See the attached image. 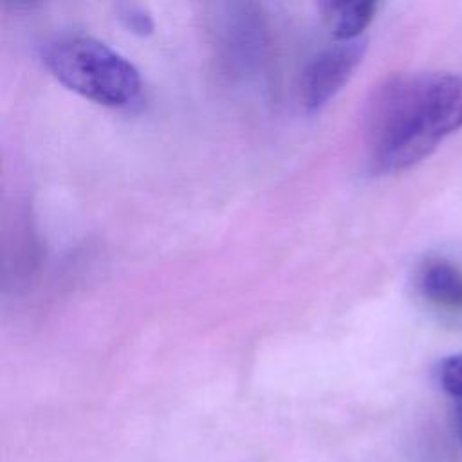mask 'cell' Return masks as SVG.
Returning a JSON list of instances; mask_svg holds the SVG:
<instances>
[{
    "instance_id": "52a82bcc",
    "label": "cell",
    "mask_w": 462,
    "mask_h": 462,
    "mask_svg": "<svg viewBox=\"0 0 462 462\" xmlns=\"http://www.w3.org/2000/svg\"><path fill=\"white\" fill-rule=\"evenodd\" d=\"M123 16H125V23H126L132 31H135V32L144 34V32H150L152 27H153L150 16H148L146 13H143L139 7H128Z\"/></svg>"
},
{
    "instance_id": "5b68a950",
    "label": "cell",
    "mask_w": 462,
    "mask_h": 462,
    "mask_svg": "<svg viewBox=\"0 0 462 462\" xmlns=\"http://www.w3.org/2000/svg\"><path fill=\"white\" fill-rule=\"evenodd\" d=\"M321 9L334 38L337 42H350L357 40L363 29L372 22L377 4L365 0H328L321 4Z\"/></svg>"
},
{
    "instance_id": "ba28073f",
    "label": "cell",
    "mask_w": 462,
    "mask_h": 462,
    "mask_svg": "<svg viewBox=\"0 0 462 462\" xmlns=\"http://www.w3.org/2000/svg\"><path fill=\"white\" fill-rule=\"evenodd\" d=\"M455 424H457L458 437H460V440H462V402H460V404H455Z\"/></svg>"
},
{
    "instance_id": "277c9868",
    "label": "cell",
    "mask_w": 462,
    "mask_h": 462,
    "mask_svg": "<svg viewBox=\"0 0 462 462\" xmlns=\"http://www.w3.org/2000/svg\"><path fill=\"white\" fill-rule=\"evenodd\" d=\"M419 291L440 309L462 310V271L446 260H433L422 267Z\"/></svg>"
},
{
    "instance_id": "7a4b0ae2",
    "label": "cell",
    "mask_w": 462,
    "mask_h": 462,
    "mask_svg": "<svg viewBox=\"0 0 462 462\" xmlns=\"http://www.w3.org/2000/svg\"><path fill=\"white\" fill-rule=\"evenodd\" d=\"M42 60L61 85L94 103L126 106L139 96L137 69L96 38L56 36L45 43Z\"/></svg>"
},
{
    "instance_id": "6da1fadb",
    "label": "cell",
    "mask_w": 462,
    "mask_h": 462,
    "mask_svg": "<svg viewBox=\"0 0 462 462\" xmlns=\"http://www.w3.org/2000/svg\"><path fill=\"white\" fill-rule=\"evenodd\" d=\"M462 126V78L451 72L395 76L366 110V148L379 173L408 170Z\"/></svg>"
},
{
    "instance_id": "3957f363",
    "label": "cell",
    "mask_w": 462,
    "mask_h": 462,
    "mask_svg": "<svg viewBox=\"0 0 462 462\" xmlns=\"http://www.w3.org/2000/svg\"><path fill=\"white\" fill-rule=\"evenodd\" d=\"M365 51V40L337 42L309 63L301 79V99L307 110H319L343 88L361 63Z\"/></svg>"
},
{
    "instance_id": "8992f818",
    "label": "cell",
    "mask_w": 462,
    "mask_h": 462,
    "mask_svg": "<svg viewBox=\"0 0 462 462\" xmlns=\"http://www.w3.org/2000/svg\"><path fill=\"white\" fill-rule=\"evenodd\" d=\"M437 379L453 404L462 402V354L444 357L437 368Z\"/></svg>"
}]
</instances>
